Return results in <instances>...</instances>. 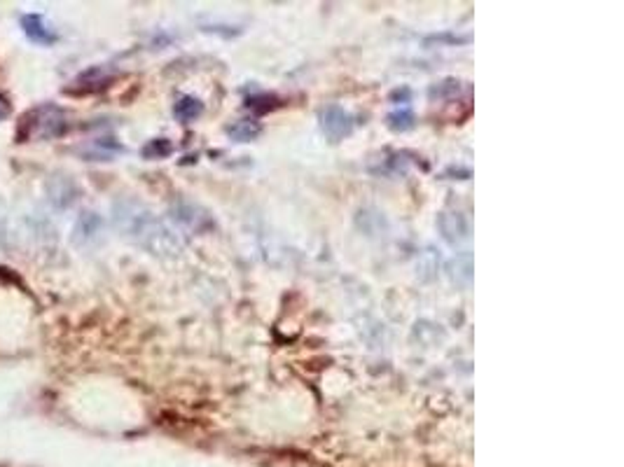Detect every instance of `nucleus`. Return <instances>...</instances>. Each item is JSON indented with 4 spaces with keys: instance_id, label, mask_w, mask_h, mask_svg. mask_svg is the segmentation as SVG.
<instances>
[{
    "instance_id": "f257e3e1",
    "label": "nucleus",
    "mask_w": 624,
    "mask_h": 467,
    "mask_svg": "<svg viewBox=\"0 0 624 467\" xmlns=\"http://www.w3.org/2000/svg\"><path fill=\"white\" fill-rule=\"evenodd\" d=\"M113 220L122 234L152 255L173 257L180 252L175 234L150 208L133 199H120L113 206Z\"/></svg>"
},
{
    "instance_id": "ddd939ff",
    "label": "nucleus",
    "mask_w": 624,
    "mask_h": 467,
    "mask_svg": "<svg viewBox=\"0 0 624 467\" xmlns=\"http://www.w3.org/2000/svg\"><path fill=\"white\" fill-rule=\"evenodd\" d=\"M8 115H10V103L5 96H0V120H5Z\"/></svg>"
},
{
    "instance_id": "39448f33",
    "label": "nucleus",
    "mask_w": 624,
    "mask_h": 467,
    "mask_svg": "<svg viewBox=\"0 0 624 467\" xmlns=\"http://www.w3.org/2000/svg\"><path fill=\"white\" fill-rule=\"evenodd\" d=\"M98 234H101V217H98V213L82 210L73 227V243L87 246V243H92Z\"/></svg>"
},
{
    "instance_id": "20e7f679",
    "label": "nucleus",
    "mask_w": 624,
    "mask_h": 467,
    "mask_svg": "<svg viewBox=\"0 0 624 467\" xmlns=\"http://www.w3.org/2000/svg\"><path fill=\"white\" fill-rule=\"evenodd\" d=\"M321 124H323V131H325L332 140H341L346 138L353 131V117L339 105H330L321 112Z\"/></svg>"
},
{
    "instance_id": "f8f14e48",
    "label": "nucleus",
    "mask_w": 624,
    "mask_h": 467,
    "mask_svg": "<svg viewBox=\"0 0 624 467\" xmlns=\"http://www.w3.org/2000/svg\"><path fill=\"white\" fill-rule=\"evenodd\" d=\"M388 124H391V129H396V131H407V129L414 127V115L402 108V110L393 112V115H388Z\"/></svg>"
},
{
    "instance_id": "0eeeda50",
    "label": "nucleus",
    "mask_w": 624,
    "mask_h": 467,
    "mask_svg": "<svg viewBox=\"0 0 624 467\" xmlns=\"http://www.w3.org/2000/svg\"><path fill=\"white\" fill-rule=\"evenodd\" d=\"M440 232L449 243H456V241L468 239V220L463 213L458 210H449L440 215Z\"/></svg>"
},
{
    "instance_id": "6e6552de",
    "label": "nucleus",
    "mask_w": 624,
    "mask_h": 467,
    "mask_svg": "<svg viewBox=\"0 0 624 467\" xmlns=\"http://www.w3.org/2000/svg\"><path fill=\"white\" fill-rule=\"evenodd\" d=\"M204 112V105H202V100L199 98H194V96H180L178 100H175V105H173V115H175V120H180V122H194L197 120L199 115Z\"/></svg>"
},
{
    "instance_id": "9b49d317",
    "label": "nucleus",
    "mask_w": 624,
    "mask_h": 467,
    "mask_svg": "<svg viewBox=\"0 0 624 467\" xmlns=\"http://www.w3.org/2000/svg\"><path fill=\"white\" fill-rule=\"evenodd\" d=\"M171 143L166 138H157V140H150L148 145L143 147V157L145 159H159V157H166V155H171Z\"/></svg>"
},
{
    "instance_id": "f03ea898",
    "label": "nucleus",
    "mask_w": 624,
    "mask_h": 467,
    "mask_svg": "<svg viewBox=\"0 0 624 467\" xmlns=\"http://www.w3.org/2000/svg\"><path fill=\"white\" fill-rule=\"evenodd\" d=\"M68 129L66 115L61 108L52 103H45L23 117L21 138H58Z\"/></svg>"
},
{
    "instance_id": "423d86ee",
    "label": "nucleus",
    "mask_w": 624,
    "mask_h": 467,
    "mask_svg": "<svg viewBox=\"0 0 624 467\" xmlns=\"http://www.w3.org/2000/svg\"><path fill=\"white\" fill-rule=\"evenodd\" d=\"M21 28H23V33L28 35V40H33V43H38V45H52L56 40V33L47 26L45 17H40V14H23Z\"/></svg>"
},
{
    "instance_id": "9d476101",
    "label": "nucleus",
    "mask_w": 624,
    "mask_h": 467,
    "mask_svg": "<svg viewBox=\"0 0 624 467\" xmlns=\"http://www.w3.org/2000/svg\"><path fill=\"white\" fill-rule=\"evenodd\" d=\"M63 182H66V178H54L52 180V185H50V199L54 201L56 206H68L70 201L75 199V189L73 187H63Z\"/></svg>"
},
{
    "instance_id": "1a4fd4ad",
    "label": "nucleus",
    "mask_w": 624,
    "mask_h": 467,
    "mask_svg": "<svg viewBox=\"0 0 624 467\" xmlns=\"http://www.w3.org/2000/svg\"><path fill=\"white\" fill-rule=\"evenodd\" d=\"M227 133L232 135L234 140H239V143H246V140H252L257 133H260V124L252 120H239L227 129Z\"/></svg>"
},
{
    "instance_id": "7ed1b4c3",
    "label": "nucleus",
    "mask_w": 624,
    "mask_h": 467,
    "mask_svg": "<svg viewBox=\"0 0 624 467\" xmlns=\"http://www.w3.org/2000/svg\"><path fill=\"white\" fill-rule=\"evenodd\" d=\"M171 217L180 229H187L192 234H202L206 229L213 227V220L202 206L192 204V201H178L171 206Z\"/></svg>"
}]
</instances>
